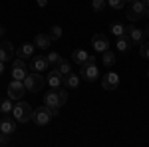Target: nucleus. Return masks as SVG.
I'll use <instances>...</instances> for the list:
<instances>
[{
  "label": "nucleus",
  "instance_id": "nucleus-39",
  "mask_svg": "<svg viewBox=\"0 0 149 147\" xmlns=\"http://www.w3.org/2000/svg\"><path fill=\"white\" fill-rule=\"evenodd\" d=\"M125 2H131V0H125Z\"/></svg>",
  "mask_w": 149,
  "mask_h": 147
},
{
  "label": "nucleus",
  "instance_id": "nucleus-29",
  "mask_svg": "<svg viewBox=\"0 0 149 147\" xmlns=\"http://www.w3.org/2000/svg\"><path fill=\"white\" fill-rule=\"evenodd\" d=\"M139 52H141V56H143V58H147V60H149V40H145V42L139 44Z\"/></svg>",
  "mask_w": 149,
  "mask_h": 147
},
{
  "label": "nucleus",
  "instance_id": "nucleus-16",
  "mask_svg": "<svg viewBox=\"0 0 149 147\" xmlns=\"http://www.w3.org/2000/svg\"><path fill=\"white\" fill-rule=\"evenodd\" d=\"M34 50H36V46L32 44V42H26V44H22L20 48H18V52H16V56L18 58H32V54H34Z\"/></svg>",
  "mask_w": 149,
  "mask_h": 147
},
{
  "label": "nucleus",
  "instance_id": "nucleus-28",
  "mask_svg": "<svg viewBox=\"0 0 149 147\" xmlns=\"http://www.w3.org/2000/svg\"><path fill=\"white\" fill-rule=\"evenodd\" d=\"M58 100H60V105H64V103L68 102V91L64 90V88H58Z\"/></svg>",
  "mask_w": 149,
  "mask_h": 147
},
{
  "label": "nucleus",
  "instance_id": "nucleus-34",
  "mask_svg": "<svg viewBox=\"0 0 149 147\" xmlns=\"http://www.w3.org/2000/svg\"><path fill=\"white\" fill-rule=\"evenodd\" d=\"M145 36H147V40H149V24H147V28H145Z\"/></svg>",
  "mask_w": 149,
  "mask_h": 147
},
{
  "label": "nucleus",
  "instance_id": "nucleus-8",
  "mask_svg": "<svg viewBox=\"0 0 149 147\" xmlns=\"http://www.w3.org/2000/svg\"><path fill=\"white\" fill-rule=\"evenodd\" d=\"M44 105H48L50 109H52V113L54 115H58V111H60V100H58V91L56 90H52V91H48L46 95H44Z\"/></svg>",
  "mask_w": 149,
  "mask_h": 147
},
{
  "label": "nucleus",
  "instance_id": "nucleus-15",
  "mask_svg": "<svg viewBox=\"0 0 149 147\" xmlns=\"http://www.w3.org/2000/svg\"><path fill=\"white\" fill-rule=\"evenodd\" d=\"M0 133H4V135L16 133V121L12 117H2L0 119Z\"/></svg>",
  "mask_w": 149,
  "mask_h": 147
},
{
  "label": "nucleus",
  "instance_id": "nucleus-32",
  "mask_svg": "<svg viewBox=\"0 0 149 147\" xmlns=\"http://www.w3.org/2000/svg\"><path fill=\"white\" fill-rule=\"evenodd\" d=\"M36 2H38V6H40V8H44V6H48V0H36Z\"/></svg>",
  "mask_w": 149,
  "mask_h": 147
},
{
  "label": "nucleus",
  "instance_id": "nucleus-24",
  "mask_svg": "<svg viewBox=\"0 0 149 147\" xmlns=\"http://www.w3.org/2000/svg\"><path fill=\"white\" fill-rule=\"evenodd\" d=\"M111 34L115 36V38H119V36H125L127 32H125V26L121 22H115V24H111Z\"/></svg>",
  "mask_w": 149,
  "mask_h": 147
},
{
  "label": "nucleus",
  "instance_id": "nucleus-1",
  "mask_svg": "<svg viewBox=\"0 0 149 147\" xmlns=\"http://www.w3.org/2000/svg\"><path fill=\"white\" fill-rule=\"evenodd\" d=\"M12 115L16 117L18 123H28L32 119V107H30V103L16 100V105L12 107Z\"/></svg>",
  "mask_w": 149,
  "mask_h": 147
},
{
  "label": "nucleus",
  "instance_id": "nucleus-19",
  "mask_svg": "<svg viewBox=\"0 0 149 147\" xmlns=\"http://www.w3.org/2000/svg\"><path fill=\"white\" fill-rule=\"evenodd\" d=\"M64 86H68V88H72V90L80 88V76H78V74H74V72H70L68 76L64 78Z\"/></svg>",
  "mask_w": 149,
  "mask_h": 147
},
{
  "label": "nucleus",
  "instance_id": "nucleus-21",
  "mask_svg": "<svg viewBox=\"0 0 149 147\" xmlns=\"http://www.w3.org/2000/svg\"><path fill=\"white\" fill-rule=\"evenodd\" d=\"M56 70L60 72V74H62V76H64V78H66L70 72H72V66H70L68 60H64V58H62V60H60V62L56 64Z\"/></svg>",
  "mask_w": 149,
  "mask_h": 147
},
{
  "label": "nucleus",
  "instance_id": "nucleus-31",
  "mask_svg": "<svg viewBox=\"0 0 149 147\" xmlns=\"http://www.w3.org/2000/svg\"><path fill=\"white\" fill-rule=\"evenodd\" d=\"M10 135H4V133H0V145H8L10 143V139H8Z\"/></svg>",
  "mask_w": 149,
  "mask_h": 147
},
{
  "label": "nucleus",
  "instance_id": "nucleus-11",
  "mask_svg": "<svg viewBox=\"0 0 149 147\" xmlns=\"http://www.w3.org/2000/svg\"><path fill=\"white\" fill-rule=\"evenodd\" d=\"M46 82H48V86H50L52 90H58V88H62V86H64V76L54 68V70H50V72H48Z\"/></svg>",
  "mask_w": 149,
  "mask_h": 147
},
{
  "label": "nucleus",
  "instance_id": "nucleus-10",
  "mask_svg": "<svg viewBox=\"0 0 149 147\" xmlns=\"http://www.w3.org/2000/svg\"><path fill=\"white\" fill-rule=\"evenodd\" d=\"M125 32H127V36H129V40H131V44H141V42H143V30L137 28L133 22L125 26Z\"/></svg>",
  "mask_w": 149,
  "mask_h": 147
},
{
  "label": "nucleus",
  "instance_id": "nucleus-27",
  "mask_svg": "<svg viewBox=\"0 0 149 147\" xmlns=\"http://www.w3.org/2000/svg\"><path fill=\"white\" fill-rule=\"evenodd\" d=\"M62 34H64V32H62L60 26H52V30H50V38H52V40H60Z\"/></svg>",
  "mask_w": 149,
  "mask_h": 147
},
{
  "label": "nucleus",
  "instance_id": "nucleus-7",
  "mask_svg": "<svg viewBox=\"0 0 149 147\" xmlns=\"http://www.w3.org/2000/svg\"><path fill=\"white\" fill-rule=\"evenodd\" d=\"M28 76V66L24 64L22 58H16L12 62V79H24Z\"/></svg>",
  "mask_w": 149,
  "mask_h": 147
},
{
  "label": "nucleus",
  "instance_id": "nucleus-5",
  "mask_svg": "<svg viewBox=\"0 0 149 147\" xmlns=\"http://www.w3.org/2000/svg\"><path fill=\"white\" fill-rule=\"evenodd\" d=\"M52 117H54V113H52V109H50L48 105H42V107L32 109V121H34L36 125H48Z\"/></svg>",
  "mask_w": 149,
  "mask_h": 147
},
{
  "label": "nucleus",
  "instance_id": "nucleus-4",
  "mask_svg": "<svg viewBox=\"0 0 149 147\" xmlns=\"http://www.w3.org/2000/svg\"><path fill=\"white\" fill-rule=\"evenodd\" d=\"M147 12V4L143 0H131L127 6V20L129 22H137L141 16H145Z\"/></svg>",
  "mask_w": 149,
  "mask_h": 147
},
{
  "label": "nucleus",
  "instance_id": "nucleus-6",
  "mask_svg": "<svg viewBox=\"0 0 149 147\" xmlns=\"http://www.w3.org/2000/svg\"><path fill=\"white\" fill-rule=\"evenodd\" d=\"M26 93V88H24V82L22 79H12L8 84V98L12 102L14 100H22V95Z\"/></svg>",
  "mask_w": 149,
  "mask_h": 147
},
{
  "label": "nucleus",
  "instance_id": "nucleus-38",
  "mask_svg": "<svg viewBox=\"0 0 149 147\" xmlns=\"http://www.w3.org/2000/svg\"><path fill=\"white\" fill-rule=\"evenodd\" d=\"M147 78H149V70H147Z\"/></svg>",
  "mask_w": 149,
  "mask_h": 147
},
{
  "label": "nucleus",
  "instance_id": "nucleus-30",
  "mask_svg": "<svg viewBox=\"0 0 149 147\" xmlns=\"http://www.w3.org/2000/svg\"><path fill=\"white\" fill-rule=\"evenodd\" d=\"M105 4H107L105 0H92V6H93V10H95V12H102L103 8H105Z\"/></svg>",
  "mask_w": 149,
  "mask_h": 147
},
{
  "label": "nucleus",
  "instance_id": "nucleus-2",
  "mask_svg": "<svg viewBox=\"0 0 149 147\" xmlns=\"http://www.w3.org/2000/svg\"><path fill=\"white\" fill-rule=\"evenodd\" d=\"M97 76H100V70H97V66H95V58L90 54L88 62H86L84 66H80V78L86 79V82H95Z\"/></svg>",
  "mask_w": 149,
  "mask_h": 147
},
{
  "label": "nucleus",
  "instance_id": "nucleus-37",
  "mask_svg": "<svg viewBox=\"0 0 149 147\" xmlns=\"http://www.w3.org/2000/svg\"><path fill=\"white\" fill-rule=\"evenodd\" d=\"M145 14H147V16H149V6H147V12H145Z\"/></svg>",
  "mask_w": 149,
  "mask_h": 147
},
{
  "label": "nucleus",
  "instance_id": "nucleus-36",
  "mask_svg": "<svg viewBox=\"0 0 149 147\" xmlns=\"http://www.w3.org/2000/svg\"><path fill=\"white\" fill-rule=\"evenodd\" d=\"M143 2H145V4H147V6H149V0H143Z\"/></svg>",
  "mask_w": 149,
  "mask_h": 147
},
{
  "label": "nucleus",
  "instance_id": "nucleus-26",
  "mask_svg": "<svg viewBox=\"0 0 149 147\" xmlns=\"http://www.w3.org/2000/svg\"><path fill=\"white\" fill-rule=\"evenodd\" d=\"M105 2H107L113 10H121V8L125 6V0H105Z\"/></svg>",
  "mask_w": 149,
  "mask_h": 147
},
{
  "label": "nucleus",
  "instance_id": "nucleus-9",
  "mask_svg": "<svg viewBox=\"0 0 149 147\" xmlns=\"http://www.w3.org/2000/svg\"><path fill=\"white\" fill-rule=\"evenodd\" d=\"M117 86H119V76H117L115 72H107L102 78V88L103 90L111 91V90H117Z\"/></svg>",
  "mask_w": 149,
  "mask_h": 147
},
{
  "label": "nucleus",
  "instance_id": "nucleus-13",
  "mask_svg": "<svg viewBox=\"0 0 149 147\" xmlns=\"http://www.w3.org/2000/svg\"><path fill=\"white\" fill-rule=\"evenodd\" d=\"M14 58V46L8 40H2L0 42V62H10Z\"/></svg>",
  "mask_w": 149,
  "mask_h": 147
},
{
  "label": "nucleus",
  "instance_id": "nucleus-20",
  "mask_svg": "<svg viewBox=\"0 0 149 147\" xmlns=\"http://www.w3.org/2000/svg\"><path fill=\"white\" fill-rule=\"evenodd\" d=\"M115 48L119 50V52H129V48H131V40H129V36H119L117 38V42H115Z\"/></svg>",
  "mask_w": 149,
  "mask_h": 147
},
{
  "label": "nucleus",
  "instance_id": "nucleus-3",
  "mask_svg": "<svg viewBox=\"0 0 149 147\" xmlns=\"http://www.w3.org/2000/svg\"><path fill=\"white\" fill-rule=\"evenodd\" d=\"M22 82H24V88H26V91L38 93V91L44 88V84H46V78H44L42 74L34 72V74H28V76H26Z\"/></svg>",
  "mask_w": 149,
  "mask_h": 147
},
{
  "label": "nucleus",
  "instance_id": "nucleus-22",
  "mask_svg": "<svg viewBox=\"0 0 149 147\" xmlns=\"http://www.w3.org/2000/svg\"><path fill=\"white\" fill-rule=\"evenodd\" d=\"M102 60H103V66H113L115 64V54H111V50H105V52H102Z\"/></svg>",
  "mask_w": 149,
  "mask_h": 147
},
{
  "label": "nucleus",
  "instance_id": "nucleus-25",
  "mask_svg": "<svg viewBox=\"0 0 149 147\" xmlns=\"http://www.w3.org/2000/svg\"><path fill=\"white\" fill-rule=\"evenodd\" d=\"M46 60H48V64H52V66H56L58 62H60V60H62V56H60V54H58V52H48Z\"/></svg>",
  "mask_w": 149,
  "mask_h": 147
},
{
  "label": "nucleus",
  "instance_id": "nucleus-12",
  "mask_svg": "<svg viewBox=\"0 0 149 147\" xmlns=\"http://www.w3.org/2000/svg\"><path fill=\"white\" fill-rule=\"evenodd\" d=\"M92 46L95 52H105V50H109V40H107V36L105 34H95L92 38Z\"/></svg>",
  "mask_w": 149,
  "mask_h": 147
},
{
  "label": "nucleus",
  "instance_id": "nucleus-18",
  "mask_svg": "<svg viewBox=\"0 0 149 147\" xmlns=\"http://www.w3.org/2000/svg\"><path fill=\"white\" fill-rule=\"evenodd\" d=\"M88 58H90V54H88L86 50H74V52H72V60H74L78 66H84V64L88 62Z\"/></svg>",
  "mask_w": 149,
  "mask_h": 147
},
{
  "label": "nucleus",
  "instance_id": "nucleus-17",
  "mask_svg": "<svg viewBox=\"0 0 149 147\" xmlns=\"http://www.w3.org/2000/svg\"><path fill=\"white\" fill-rule=\"evenodd\" d=\"M52 44V38L50 34H38L34 38V46L36 48H40V50H48V46Z\"/></svg>",
  "mask_w": 149,
  "mask_h": 147
},
{
  "label": "nucleus",
  "instance_id": "nucleus-14",
  "mask_svg": "<svg viewBox=\"0 0 149 147\" xmlns=\"http://www.w3.org/2000/svg\"><path fill=\"white\" fill-rule=\"evenodd\" d=\"M48 66H50V64H48L46 56H34V58H32V62H30V70H34V72H38V74L46 72Z\"/></svg>",
  "mask_w": 149,
  "mask_h": 147
},
{
  "label": "nucleus",
  "instance_id": "nucleus-23",
  "mask_svg": "<svg viewBox=\"0 0 149 147\" xmlns=\"http://www.w3.org/2000/svg\"><path fill=\"white\" fill-rule=\"evenodd\" d=\"M12 100L8 98V100H0V113L2 115H8V113H12Z\"/></svg>",
  "mask_w": 149,
  "mask_h": 147
},
{
  "label": "nucleus",
  "instance_id": "nucleus-33",
  "mask_svg": "<svg viewBox=\"0 0 149 147\" xmlns=\"http://www.w3.org/2000/svg\"><path fill=\"white\" fill-rule=\"evenodd\" d=\"M4 74V62H0V76Z\"/></svg>",
  "mask_w": 149,
  "mask_h": 147
},
{
  "label": "nucleus",
  "instance_id": "nucleus-35",
  "mask_svg": "<svg viewBox=\"0 0 149 147\" xmlns=\"http://www.w3.org/2000/svg\"><path fill=\"white\" fill-rule=\"evenodd\" d=\"M0 36H4V28L2 26H0Z\"/></svg>",
  "mask_w": 149,
  "mask_h": 147
}]
</instances>
